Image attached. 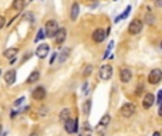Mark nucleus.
<instances>
[{"mask_svg": "<svg viewBox=\"0 0 162 136\" xmlns=\"http://www.w3.org/2000/svg\"><path fill=\"white\" fill-rule=\"evenodd\" d=\"M58 23L56 20H47L46 21V26H44V36L49 38H53L56 36V33L58 31Z\"/></svg>", "mask_w": 162, "mask_h": 136, "instance_id": "nucleus-1", "label": "nucleus"}, {"mask_svg": "<svg viewBox=\"0 0 162 136\" xmlns=\"http://www.w3.org/2000/svg\"><path fill=\"white\" fill-rule=\"evenodd\" d=\"M142 27H144V21L139 20V19H134L128 26V33L131 36H137L142 31Z\"/></svg>", "mask_w": 162, "mask_h": 136, "instance_id": "nucleus-2", "label": "nucleus"}, {"mask_svg": "<svg viewBox=\"0 0 162 136\" xmlns=\"http://www.w3.org/2000/svg\"><path fill=\"white\" fill-rule=\"evenodd\" d=\"M161 81H162V71H161V68H154V70L148 74V82H149L151 85H158Z\"/></svg>", "mask_w": 162, "mask_h": 136, "instance_id": "nucleus-3", "label": "nucleus"}, {"mask_svg": "<svg viewBox=\"0 0 162 136\" xmlns=\"http://www.w3.org/2000/svg\"><path fill=\"white\" fill-rule=\"evenodd\" d=\"M135 112H137V106H135L134 103H131V102L124 103V105L121 106V109H120V113L124 116V118H131Z\"/></svg>", "mask_w": 162, "mask_h": 136, "instance_id": "nucleus-4", "label": "nucleus"}, {"mask_svg": "<svg viewBox=\"0 0 162 136\" xmlns=\"http://www.w3.org/2000/svg\"><path fill=\"white\" fill-rule=\"evenodd\" d=\"M98 77H100V79H103V81H108V79L112 77V67L110 65V64L101 65L100 70H98Z\"/></svg>", "mask_w": 162, "mask_h": 136, "instance_id": "nucleus-5", "label": "nucleus"}, {"mask_svg": "<svg viewBox=\"0 0 162 136\" xmlns=\"http://www.w3.org/2000/svg\"><path fill=\"white\" fill-rule=\"evenodd\" d=\"M110 122H111V116L108 115V113H105L103 118L100 119V122H98V125H97L95 128V132L98 133V135H103L104 133V131L107 129V126L110 125Z\"/></svg>", "mask_w": 162, "mask_h": 136, "instance_id": "nucleus-6", "label": "nucleus"}, {"mask_svg": "<svg viewBox=\"0 0 162 136\" xmlns=\"http://www.w3.org/2000/svg\"><path fill=\"white\" fill-rule=\"evenodd\" d=\"M64 129H66L67 133H75L77 131H78V119L75 118V119H67L66 122H64Z\"/></svg>", "mask_w": 162, "mask_h": 136, "instance_id": "nucleus-7", "label": "nucleus"}, {"mask_svg": "<svg viewBox=\"0 0 162 136\" xmlns=\"http://www.w3.org/2000/svg\"><path fill=\"white\" fill-rule=\"evenodd\" d=\"M50 53V45L46 44V43H41L40 45H37V48H36V55H37L40 60H44V58L49 55Z\"/></svg>", "mask_w": 162, "mask_h": 136, "instance_id": "nucleus-8", "label": "nucleus"}, {"mask_svg": "<svg viewBox=\"0 0 162 136\" xmlns=\"http://www.w3.org/2000/svg\"><path fill=\"white\" fill-rule=\"evenodd\" d=\"M47 96V91L44 87H37L34 88L33 92H31V98L34 99V101H43V99Z\"/></svg>", "mask_w": 162, "mask_h": 136, "instance_id": "nucleus-9", "label": "nucleus"}, {"mask_svg": "<svg viewBox=\"0 0 162 136\" xmlns=\"http://www.w3.org/2000/svg\"><path fill=\"white\" fill-rule=\"evenodd\" d=\"M155 103V96L152 92H146L144 95V99H142V108L144 109H149L152 105Z\"/></svg>", "mask_w": 162, "mask_h": 136, "instance_id": "nucleus-10", "label": "nucleus"}, {"mask_svg": "<svg viewBox=\"0 0 162 136\" xmlns=\"http://www.w3.org/2000/svg\"><path fill=\"white\" fill-rule=\"evenodd\" d=\"M120 79L121 82H129L131 79H132V71L129 70V68H127V67H124V68H121L120 70Z\"/></svg>", "mask_w": 162, "mask_h": 136, "instance_id": "nucleus-11", "label": "nucleus"}, {"mask_svg": "<svg viewBox=\"0 0 162 136\" xmlns=\"http://www.w3.org/2000/svg\"><path fill=\"white\" fill-rule=\"evenodd\" d=\"M54 40H56V44L60 47V45H63V43L66 41L67 38V30L64 29V27H61V29H58V31L56 33V36H54Z\"/></svg>", "mask_w": 162, "mask_h": 136, "instance_id": "nucleus-12", "label": "nucleus"}, {"mask_svg": "<svg viewBox=\"0 0 162 136\" xmlns=\"http://www.w3.org/2000/svg\"><path fill=\"white\" fill-rule=\"evenodd\" d=\"M4 82L6 85H13V84L16 82V78H17V74L14 70H9L7 72H4Z\"/></svg>", "mask_w": 162, "mask_h": 136, "instance_id": "nucleus-13", "label": "nucleus"}, {"mask_svg": "<svg viewBox=\"0 0 162 136\" xmlns=\"http://www.w3.org/2000/svg\"><path fill=\"white\" fill-rule=\"evenodd\" d=\"M107 37V33H105L104 29H97L94 30V33H92V40L95 43H103Z\"/></svg>", "mask_w": 162, "mask_h": 136, "instance_id": "nucleus-14", "label": "nucleus"}, {"mask_svg": "<svg viewBox=\"0 0 162 136\" xmlns=\"http://www.w3.org/2000/svg\"><path fill=\"white\" fill-rule=\"evenodd\" d=\"M17 53H19V48H17V47H12V48L4 50L3 55H4V57H6V58H7L9 61H10V60H13V58H16Z\"/></svg>", "mask_w": 162, "mask_h": 136, "instance_id": "nucleus-15", "label": "nucleus"}, {"mask_svg": "<svg viewBox=\"0 0 162 136\" xmlns=\"http://www.w3.org/2000/svg\"><path fill=\"white\" fill-rule=\"evenodd\" d=\"M78 13H80L78 3H73V4H71V10H70V19H71V20H77Z\"/></svg>", "mask_w": 162, "mask_h": 136, "instance_id": "nucleus-16", "label": "nucleus"}, {"mask_svg": "<svg viewBox=\"0 0 162 136\" xmlns=\"http://www.w3.org/2000/svg\"><path fill=\"white\" fill-rule=\"evenodd\" d=\"M70 53H71V50L68 48V47H66V48H63L61 50V53H60V57L57 55V58H58V62L61 64V62H64L68 58V55H70Z\"/></svg>", "mask_w": 162, "mask_h": 136, "instance_id": "nucleus-17", "label": "nucleus"}, {"mask_svg": "<svg viewBox=\"0 0 162 136\" xmlns=\"http://www.w3.org/2000/svg\"><path fill=\"white\" fill-rule=\"evenodd\" d=\"M71 118V111L68 108H64L61 112H60V115H58V119L61 120V122H66L67 119H70Z\"/></svg>", "mask_w": 162, "mask_h": 136, "instance_id": "nucleus-18", "label": "nucleus"}, {"mask_svg": "<svg viewBox=\"0 0 162 136\" xmlns=\"http://www.w3.org/2000/svg\"><path fill=\"white\" fill-rule=\"evenodd\" d=\"M37 79H40V71H38V70H34L33 72L29 75V78H27V84L37 82Z\"/></svg>", "mask_w": 162, "mask_h": 136, "instance_id": "nucleus-19", "label": "nucleus"}, {"mask_svg": "<svg viewBox=\"0 0 162 136\" xmlns=\"http://www.w3.org/2000/svg\"><path fill=\"white\" fill-rule=\"evenodd\" d=\"M91 106H92V101H91V99H87V101L83 103V113L85 116H88L90 113H91Z\"/></svg>", "mask_w": 162, "mask_h": 136, "instance_id": "nucleus-20", "label": "nucleus"}, {"mask_svg": "<svg viewBox=\"0 0 162 136\" xmlns=\"http://www.w3.org/2000/svg\"><path fill=\"white\" fill-rule=\"evenodd\" d=\"M92 128L90 126V124L88 122H85V124H83V132H81V136H92Z\"/></svg>", "mask_w": 162, "mask_h": 136, "instance_id": "nucleus-21", "label": "nucleus"}, {"mask_svg": "<svg viewBox=\"0 0 162 136\" xmlns=\"http://www.w3.org/2000/svg\"><path fill=\"white\" fill-rule=\"evenodd\" d=\"M155 21H157V19H155L154 13H152V12H146V14H145V21H144V23H146V24H149V26H154Z\"/></svg>", "mask_w": 162, "mask_h": 136, "instance_id": "nucleus-22", "label": "nucleus"}, {"mask_svg": "<svg viewBox=\"0 0 162 136\" xmlns=\"http://www.w3.org/2000/svg\"><path fill=\"white\" fill-rule=\"evenodd\" d=\"M24 4H26V0H14L13 2V9L17 10V12H21L24 9Z\"/></svg>", "mask_w": 162, "mask_h": 136, "instance_id": "nucleus-23", "label": "nucleus"}, {"mask_svg": "<svg viewBox=\"0 0 162 136\" xmlns=\"http://www.w3.org/2000/svg\"><path fill=\"white\" fill-rule=\"evenodd\" d=\"M43 38H46V36H44V30H43V29H40V30H38V33H37V36L34 37V43L41 41Z\"/></svg>", "mask_w": 162, "mask_h": 136, "instance_id": "nucleus-24", "label": "nucleus"}, {"mask_svg": "<svg viewBox=\"0 0 162 136\" xmlns=\"http://www.w3.org/2000/svg\"><path fill=\"white\" fill-rule=\"evenodd\" d=\"M131 10H132V7H131V6H127V7H125V10H124V13L121 14V20H125V19L129 16Z\"/></svg>", "mask_w": 162, "mask_h": 136, "instance_id": "nucleus-25", "label": "nucleus"}, {"mask_svg": "<svg viewBox=\"0 0 162 136\" xmlns=\"http://www.w3.org/2000/svg\"><path fill=\"white\" fill-rule=\"evenodd\" d=\"M26 101V96H20V98H17L14 102H13V105H14V108H19L21 105V103Z\"/></svg>", "mask_w": 162, "mask_h": 136, "instance_id": "nucleus-26", "label": "nucleus"}, {"mask_svg": "<svg viewBox=\"0 0 162 136\" xmlns=\"http://www.w3.org/2000/svg\"><path fill=\"white\" fill-rule=\"evenodd\" d=\"M161 102H162V89H159L158 95H157V99H155V103H157L158 106H161Z\"/></svg>", "mask_w": 162, "mask_h": 136, "instance_id": "nucleus-27", "label": "nucleus"}, {"mask_svg": "<svg viewBox=\"0 0 162 136\" xmlns=\"http://www.w3.org/2000/svg\"><path fill=\"white\" fill-rule=\"evenodd\" d=\"M81 91H83V94H84V95H88V82H87V81L84 82V85H83V88H81Z\"/></svg>", "mask_w": 162, "mask_h": 136, "instance_id": "nucleus-28", "label": "nucleus"}, {"mask_svg": "<svg viewBox=\"0 0 162 136\" xmlns=\"http://www.w3.org/2000/svg\"><path fill=\"white\" fill-rule=\"evenodd\" d=\"M92 71V65H87L85 67V70H84V77H87V75H90V72Z\"/></svg>", "mask_w": 162, "mask_h": 136, "instance_id": "nucleus-29", "label": "nucleus"}, {"mask_svg": "<svg viewBox=\"0 0 162 136\" xmlns=\"http://www.w3.org/2000/svg\"><path fill=\"white\" fill-rule=\"evenodd\" d=\"M24 19L26 20H29L30 23H33V14H31V13H27V14L24 16Z\"/></svg>", "mask_w": 162, "mask_h": 136, "instance_id": "nucleus-30", "label": "nucleus"}, {"mask_svg": "<svg viewBox=\"0 0 162 136\" xmlns=\"http://www.w3.org/2000/svg\"><path fill=\"white\" fill-rule=\"evenodd\" d=\"M17 115H19V112L14 111V109H12V112H10V118H12V119H14Z\"/></svg>", "mask_w": 162, "mask_h": 136, "instance_id": "nucleus-31", "label": "nucleus"}, {"mask_svg": "<svg viewBox=\"0 0 162 136\" xmlns=\"http://www.w3.org/2000/svg\"><path fill=\"white\" fill-rule=\"evenodd\" d=\"M4 23H6V20H4V17H3V16H0V30L3 29Z\"/></svg>", "mask_w": 162, "mask_h": 136, "instance_id": "nucleus-32", "label": "nucleus"}, {"mask_svg": "<svg viewBox=\"0 0 162 136\" xmlns=\"http://www.w3.org/2000/svg\"><path fill=\"white\" fill-rule=\"evenodd\" d=\"M57 55H58V54H57V53H54V54H53V55H51V58H50V64H53V62H54V61H56V58H57Z\"/></svg>", "mask_w": 162, "mask_h": 136, "instance_id": "nucleus-33", "label": "nucleus"}, {"mask_svg": "<svg viewBox=\"0 0 162 136\" xmlns=\"http://www.w3.org/2000/svg\"><path fill=\"white\" fill-rule=\"evenodd\" d=\"M142 91H144V87L141 85V87H138V88H137V92H135V94H137V95H139V94L142 92Z\"/></svg>", "mask_w": 162, "mask_h": 136, "instance_id": "nucleus-34", "label": "nucleus"}, {"mask_svg": "<svg viewBox=\"0 0 162 136\" xmlns=\"http://www.w3.org/2000/svg\"><path fill=\"white\" fill-rule=\"evenodd\" d=\"M112 45H114V41H110V44H108V48H107L108 53H110V51L112 50Z\"/></svg>", "mask_w": 162, "mask_h": 136, "instance_id": "nucleus-35", "label": "nucleus"}, {"mask_svg": "<svg viewBox=\"0 0 162 136\" xmlns=\"http://www.w3.org/2000/svg\"><path fill=\"white\" fill-rule=\"evenodd\" d=\"M121 20V16H118V17H115V20H114V23H118V21Z\"/></svg>", "mask_w": 162, "mask_h": 136, "instance_id": "nucleus-36", "label": "nucleus"}, {"mask_svg": "<svg viewBox=\"0 0 162 136\" xmlns=\"http://www.w3.org/2000/svg\"><path fill=\"white\" fill-rule=\"evenodd\" d=\"M157 6H158V7H161V0H157Z\"/></svg>", "mask_w": 162, "mask_h": 136, "instance_id": "nucleus-37", "label": "nucleus"}, {"mask_svg": "<svg viewBox=\"0 0 162 136\" xmlns=\"http://www.w3.org/2000/svg\"><path fill=\"white\" fill-rule=\"evenodd\" d=\"M154 136H161V133H159V132H155V133H154Z\"/></svg>", "mask_w": 162, "mask_h": 136, "instance_id": "nucleus-38", "label": "nucleus"}, {"mask_svg": "<svg viewBox=\"0 0 162 136\" xmlns=\"http://www.w3.org/2000/svg\"><path fill=\"white\" fill-rule=\"evenodd\" d=\"M2 132H3V126L0 125V135H2Z\"/></svg>", "mask_w": 162, "mask_h": 136, "instance_id": "nucleus-39", "label": "nucleus"}, {"mask_svg": "<svg viewBox=\"0 0 162 136\" xmlns=\"http://www.w3.org/2000/svg\"><path fill=\"white\" fill-rule=\"evenodd\" d=\"M29 136H38V135H37V133H30Z\"/></svg>", "mask_w": 162, "mask_h": 136, "instance_id": "nucleus-40", "label": "nucleus"}, {"mask_svg": "<svg viewBox=\"0 0 162 136\" xmlns=\"http://www.w3.org/2000/svg\"><path fill=\"white\" fill-rule=\"evenodd\" d=\"M0 75H2V70H0Z\"/></svg>", "mask_w": 162, "mask_h": 136, "instance_id": "nucleus-41", "label": "nucleus"}, {"mask_svg": "<svg viewBox=\"0 0 162 136\" xmlns=\"http://www.w3.org/2000/svg\"><path fill=\"white\" fill-rule=\"evenodd\" d=\"M91 2H95V0H91Z\"/></svg>", "mask_w": 162, "mask_h": 136, "instance_id": "nucleus-42", "label": "nucleus"}, {"mask_svg": "<svg viewBox=\"0 0 162 136\" xmlns=\"http://www.w3.org/2000/svg\"><path fill=\"white\" fill-rule=\"evenodd\" d=\"M30 2H33V0H30Z\"/></svg>", "mask_w": 162, "mask_h": 136, "instance_id": "nucleus-43", "label": "nucleus"}, {"mask_svg": "<svg viewBox=\"0 0 162 136\" xmlns=\"http://www.w3.org/2000/svg\"><path fill=\"white\" fill-rule=\"evenodd\" d=\"M114 2H117V0H114Z\"/></svg>", "mask_w": 162, "mask_h": 136, "instance_id": "nucleus-44", "label": "nucleus"}]
</instances>
